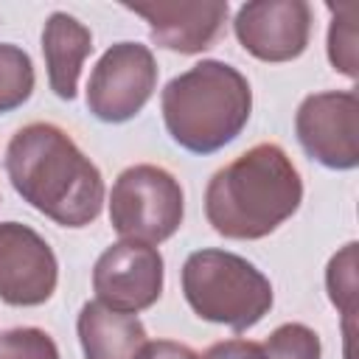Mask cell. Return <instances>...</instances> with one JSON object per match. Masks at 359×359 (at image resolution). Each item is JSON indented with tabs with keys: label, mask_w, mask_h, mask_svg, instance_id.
<instances>
[{
	"label": "cell",
	"mask_w": 359,
	"mask_h": 359,
	"mask_svg": "<svg viewBox=\"0 0 359 359\" xmlns=\"http://www.w3.org/2000/svg\"><path fill=\"white\" fill-rule=\"evenodd\" d=\"M6 171L31 208L65 227H84L101 213V171L53 123L22 126L8 143Z\"/></svg>",
	"instance_id": "cell-1"
},
{
	"label": "cell",
	"mask_w": 359,
	"mask_h": 359,
	"mask_svg": "<svg viewBox=\"0 0 359 359\" xmlns=\"http://www.w3.org/2000/svg\"><path fill=\"white\" fill-rule=\"evenodd\" d=\"M303 199V182L289 154L258 143L219 168L205 191V213L224 238H264L283 224Z\"/></svg>",
	"instance_id": "cell-2"
},
{
	"label": "cell",
	"mask_w": 359,
	"mask_h": 359,
	"mask_svg": "<svg viewBox=\"0 0 359 359\" xmlns=\"http://www.w3.org/2000/svg\"><path fill=\"white\" fill-rule=\"evenodd\" d=\"M252 93L247 79L216 59L199 62L163 90L168 135L188 151L210 154L230 143L250 121Z\"/></svg>",
	"instance_id": "cell-3"
},
{
	"label": "cell",
	"mask_w": 359,
	"mask_h": 359,
	"mask_svg": "<svg viewBox=\"0 0 359 359\" xmlns=\"http://www.w3.org/2000/svg\"><path fill=\"white\" fill-rule=\"evenodd\" d=\"M182 292L202 320L233 331L252 328L272 309V286L264 272L224 250L191 252L182 266Z\"/></svg>",
	"instance_id": "cell-4"
},
{
	"label": "cell",
	"mask_w": 359,
	"mask_h": 359,
	"mask_svg": "<svg viewBox=\"0 0 359 359\" xmlns=\"http://www.w3.org/2000/svg\"><path fill=\"white\" fill-rule=\"evenodd\" d=\"M182 188L160 165L126 168L109 194V222L118 236L140 244H160L182 224Z\"/></svg>",
	"instance_id": "cell-5"
},
{
	"label": "cell",
	"mask_w": 359,
	"mask_h": 359,
	"mask_svg": "<svg viewBox=\"0 0 359 359\" xmlns=\"http://www.w3.org/2000/svg\"><path fill=\"white\" fill-rule=\"evenodd\" d=\"M157 65L146 45L118 42L95 65L87 84V107L98 121L123 123L151 98Z\"/></svg>",
	"instance_id": "cell-6"
},
{
	"label": "cell",
	"mask_w": 359,
	"mask_h": 359,
	"mask_svg": "<svg viewBox=\"0 0 359 359\" xmlns=\"http://www.w3.org/2000/svg\"><path fill=\"white\" fill-rule=\"evenodd\" d=\"M294 129L317 163L339 171L359 163V98L353 90L309 95L297 109Z\"/></svg>",
	"instance_id": "cell-7"
},
{
	"label": "cell",
	"mask_w": 359,
	"mask_h": 359,
	"mask_svg": "<svg viewBox=\"0 0 359 359\" xmlns=\"http://www.w3.org/2000/svg\"><path fill=\"white\" fill-rule=\"evenodd\" d=\"M93 289L115 311H143L163 292V255L140 241H118L95 261Z\"/></svg>",
	"instance_id": "cell-8"
},
{
	"label": "cell",
	"mask_w": 359,
	"mask_h": 359,
	"mask_svg": "<svg viewBox=\"0 0 359 359\" xmlns=\"http://www.w3.org/2000/svg\"><path fill=\"white\" fill-rule=\"evenodd\" d=\"M56 289V255L48 241L17 222H0V300L39 306Z\"/></svg>",
	"instance_id": "cell-9"
},
{
	"label": "cell",
	"mask_w": 359,
	"mask_h": 359,
	"mask_svg": "<svg viewBox=\"0 0 359 359\" xmlns=\"http://www.w3.org/2000/svg\"><path fill=\"white\" fill-rule=\"evenodd\" d=\"M238 42L261 62L297 59L311 34V8L303 0H255L236 14Z\"/></svg>",
	"instance_id": "cell-10"
},
{
	"label": "cell",
	"mask_w": 359,
	"mask_h": 359,
	"mask_svg": "<svg viewBox=\"0 0 359 359\" xmlns=\"http://www.w3.org/2000/svg\"><path fill=\"white\" fill-rule=\"evenodd\" d=\"M129 11L143 17L151 28V39L160 48L180 53H199L216 42L227 20V3H123Z\"/></svg>",
	"instance_id": "cell-11"
},
{
	"label": "cell",
	"mask_w": 359,
	"mask_h": 359,
	"mask_svg": "<svg viewBox=\"0 0 359 359\" xmlns=\"http://www.w3.org/2000/svg\"><path fill=\"white\" fill-rule=\"evenodd\" d=\"M79 339L84 359H135L146 345V328L135 314L104 303H87L79 314Z\"/></svg>",
	"instance_id": "cell-12"
},
{
	"label": "cell",
	"mask_w": 359,
	"mask_h": 359,
	"mask_svg": "<svg viewBox=\"0 0 359 359\" xmlns=\"http://www.w3.org/2000/svg\"><path fill=\"white\" fill-rule=\"evenodd\" d=\"M90 50H93V36L76 17L65 11H56L48 17L42 31V53L48 65L50 90L59 98H67V101L76 98L79 73Z\"/></svg>",
	"instance_id": "cell-13"
},
{
	"label": "cell",
	"mask_w": 359,
	"mask_h": 359,
	"mask_svg": "<svg viewBox=\"0 0 359 359\" xmlns=\"http://www.w3.org/2000/svg\"><path fill=\"white\" fill-rule=\"evenodd\" d=\"M34 65L17 45H0V112H11L31 98Z\"/></svg>",
	"instance_id": "cell-14"
},
{
	"label": "cell",
	"mask_w": 359,
	"mask_h": 359,
	"mask_svg": "<svg viewBox=\"0 0 359 359\" xmlns=\"http://www.w3.org/2000/svg\"><path fill=\"white\" fill-rule=\"evenodd\" d=\"M334 20L328 31V59L334 70L345 76H356V20H359V6L356 3H331L328 6Z\"/></svg>",
	"instance_id": "cell-15"
},
{
	"label": "cell",
	"mask_w": 359,
	"mask_h": 359,
	"mask_svg": "<svg viewBox=\"0 0 359 359\" xmlns=\"http://www.w3.org/2000/svg\"><path fill=\"white\" fill-rule=\"evenodd\" d=\"M266 359H320V337L300 323H286L264 342Z\"/></svg>",
	"instance_id": "cell-16"
},
{
	"label": "cell",
	"mask_w": 359,
	"mask_h": 359,
	"mask_svg": "<svg viewBox=\"0 0 359 359\" xmlns=\"http://www.w3.org/2000/svg\"><path fill=\"white\" fill-rule=\"evenodd\" d=\"M0 359H59V351L39 328H11L0 334Z\"/></svg>",
	"instance_id": "cell-17"
},
{
	"label": "cell",
	"mask_w": 359,
	"mask_h": 359,
	"mask_svg": "<svg viewBox=\"0 0 359 359\" xmlns=\"http://www.w3.org/2000/svg\"><path fill=\"white\" fill-rule=\"evenodd\" d=\"M353 258H356V244H348L339 255L331 258L328 264V292L334 306H342L345 317H351L353 311Z\"/></svg>",
	"instance_id": "cell-18"
},
{
	"label": "cell",
	"mask_w": 359,
	"mask_h": 359,
	"mask_svg": "<svg viewBox=\"0 0 359 359\" xmlns=\"http://www.w3.org/2000/svg\"><path fill=\"white\" fill-rule=\"evenodd\" d=\"M202 359H266V353H264V345H258V342L227 339V342L210 345Z\"/></svg>",
	"instance_id": "cell-19"
},
{
	"label": "cell",
	"mask_w": 359,
	"mask_h": 359,
	"mask_svg": "<svg viewBox=\"0 0 359 359\" xmlns=\"http://www.w3.org/2000/svg\"><path fill=\"white\" fill-rule=\"evenodd\" d=\"M135 359H199L188 345L182 342H171V339H157V342H146Z\"/></svg>",
	"instance_id": "cell-20"
}]
</instances>
